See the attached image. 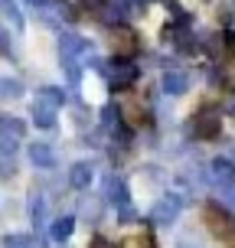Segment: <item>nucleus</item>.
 Returning <instances> with one entry per match:
<instances>
[{
  "label": "nucleus",
  "mask_w": 235,
  "mask_h": 248,
  "mask_svg": "<svg viewBox=\"0 0 235 248\" xmlns=\"http://www.w3.org/2000/svg\"><path fill=\"white\" fill-rule=\"evenodd\" d=\"M92 248H114V245H111V242H105V238H95V245H92Z\"/></svg>",
  "instance_id": "obj_21"
},
{
  "label": "nucleus",
  "mask_w": 235,
  "mask_h": 248,
  "mask_svg": "<svg viewBox=\"0 0 235 248\" xmlns=\"http://www.w3.org/2000/svg\"><path fill=\"white\" fill-rule=\"evenodd\" d=\"M23 121H16V118H0V134H7V137H23Z\"/></svg>",
  "instance_id": "obj_13"
},
{
  "label": "nucleus",
  "mask_w": 235,
  "mask_h": 248,
  "mask_svg": "<svg viewBox=\"0 0 235 248\" xmlns=\"http://www.w3.org/2000/svg\"><path fill=\"white\" fill-rule=\"evenodd\" d=\"M134 216H137V212L131 209V206H121V209H118V219H121V222H131Z\"/></svg>",
  "instance_id": "obj_19"
},
{
  "label": "nucleus",
  "mask_w": 235,
  "mask_h": 248,
  "mask_svg": "<svg viewBox=\"0 0 235 248\" xmlns=\"http://www.w3.org/2000/svg\"><path fill=\"white\" fill-rule=\"evenodd\" d=\"M3 248H43L39 245V238H33V235H7L3 238Z\"/></svg>",
  "instance_id": "obj_12"
},
{
  "label": "nucleus",
  "mask_w": 235,
  "mask_h": 248,
  "mask_svg": "<svg viewBox=\"0 0 235 248\" xmlns=\"http://www.w3.org/2000/svg\"><path fill=\"white\" fill-rule=\"evenodd\" d=\"M0 10L7 13V16H13V20H20V16H16V10H13V3H10V0H0Z\"/></svg>",
  "instance_id": "obj_20"
},
{
  "label": "nucleus",
  "mask_w": 235,
  "mask_h": 248,
  "mask_svg": "<svg viewBox=\"0 0 235 248\" xmlns=\"http://www.w3.org/2000/svg\"><path fill=\"white\" fill-rule=\"evenodd\" d=\"M43 101L52 105V108H59V105H62V92H59V88H46V92H43Z\"/></svg>",
  "instance_id": "obj_17"
},
{
  "label": "nucleus",
  "mask_w": 235,
  "mask_h": 248,
  "mask_svg": "<svg viewBox=\"0 0 235 248\" xmlns=\"http://www.w3.org/2000/svg\"><path fill=\"white\" fill-rule=\"evenodd\" d=\"M0 95H3V98H16V95H20V85H16V82H7V78H0Z\"/></svg>",
  "instance_id": "obj_16"
},
{
  "label": "nucleus",
  "mask_w": 235,
  "mask_h": 248,
  "mask_svg": "<svg viewBox=\"0 0 235 248\" xmlns=\"http://www.w3.org/2000/svg\"><path fill=\"white\" fill-rule=\"evenodd\" d=\"M33 124H36V127H52V124H56V108L39 98L36 105H33Z\"/></svg>",
  "instance_id": "obj_10"
},
{
  "label": "nucleus",
  "mask_w": 235,
  "mask_h": 248,
  "mask_svg": "<svg viewBox=\"0 0 235 248\" xmlns=\"http://www.w3.org/2000/svg\"><path fill=\"white\" fill-rule=\"evenodd\" d=\"M30 160L36 163L39 170H49V167H56V150L49 144H30Z\"/></svg>",
  "instance_id": "obj_7"
},
{
  "label": "nucleus",
  "mask_w": 235,
  "mask_h": 248,
  "mask_svg": "<svg viewBox=\"0 0 235 248\" xmlns=\"http://www.w3.org/2000/svg\"><path fill=\"white\" fill-rule=\"evenodd\" d=\"M186 199L180 196V193H167V196H160L157 202H154V209H150V222L154 225H173L176 216L183 212Z\"/></svg>",
  "instance_id": "obj_2"
},
{
  "label": "nucleus",
  "mask_w": 235,
  "mask_h": 248,
  "mask_svg": "<svg viewBox=\"0 0 235 248\" xmlns=\"http://www.w3.org/2000/svg\"><path fill=\"white\" fill-rule=\"evenodd\" d=\"M101 121H105V127H118V108L108 105V108L101 111Z\"/></svg>",
  "instance_id": "obj_18"
},
{
  "label": "nucleus",
  "mask_w": 235,
  "mask_h": 248,
  "mask_svg": "<svg viewBox=\"0 0 235 248\" xmlns=\"http://www.w3.org/2000/svg\"><path fill=\"white\" fill-rule=\"evenodd\" d=\"M16 137H7V134H0V157H13L16 154Z\"/></svg>",
  "instance_id": "obj_14"
},
{
  "label": "nucleus",
  "mask_w": 235,
  "mask_h": 248,
  "mask_svg": "<svg viewBox=\"0 0 235 248\" xmlns=\"http://www.w3.org/2000/svg\"><path fill=\"white\" fill-rule=\"evenodd\" d=\"M101 189H105V199H108V202H111V206H118V209H121V206H131V189H127V183H124L121 176H105V186H101Z\"/></svg>",
  "instance_id": "obj_4"
},
{
  "label": "nucleus",
  "mask_w": 235,
  "mask_h": 248,
  "mask_svg": "<svg viewBox=\"0 0 235 248\" xmlns=\"http://www.w3.org/2000/svg\"><path fill=\"white\" fill-rule=\"evenodd\" d=\"M105 78H108V85H111V88H127L137 78V69L131 65V62L118 59V62H111V65L105 69Z\"/></svg>",
  "instance_id": "obj_5"
},
{
  "label": "nucleus",
  "mask_w": 235,
  "mask_h": 248,
  "mask_svg": "<svg viewBox=\"0 0 235 248\" xmlns=\"http://www.w3.org/2000/svg\"><path fill=\"white\" fill-rule=\"evenodd\" d=\"M219 131H222V121H219L216 114H203V118H196V137L209 140V137H216Z\"/></svg>",
  "instance_id": "obj_8"
},
{
  "label": "nucleus",
  "mask_w": 235,
  "mask_h": 248,
  "mask_svg": "<svg viewBox=\"0 0 235 248\" xmlns=\"http://www.w3.org/2000/svg\"><path fill=\"white\" fill-rule=\"evenodd\" d=\"M206 219H209V229L222 238V242L235 245V222H232V216H229L222 206H209V209H206Z\"/></svg>",
  "instance_id": "obj_3"
},
{
  "label": "nucleus",
  "mask_w": 235,
  "mask_h": 248,
  "mask_svg": "<svg viewBox=\"0 0 235 248\" xmlns=\"http://www.w3.org/2000/svg\"><path fill=\"white\" fill-rule=\"evenodd\" d=\"M72 232H75V219H72V216H59V219L49 225V238H52V242H65Z\"/></svg>",
  "instance_id": "obj_9"
},
{
  "label": "nucleus",
  "mask_w": 235,
  "mask_h": 248,
  "mask_svg": "<svg viewBox=\"0 0 235 248\" xmlns=\"http://www.w3.org/2000/svg\"><path fill=\"white\" fill-rule=\"evenodd\" d=\"M209 183L222 193V199L235 202V163L229 157H216L209 163Z\"/></svg>",
  "instance_id": "obj_1"
},
{
  "label": "nucleus",
  "mask_w": 235,
  "mask_h": 248,
  "mask_svg": "<svg viewBox=\"0 0 235 248\" xmlns=\"http://www.w3.org/2000/svg\"><path fill=\"white\" fill-rule=\"evenodd\" d=\"M30 212H33V229H46V199L39 193L30 199Z\"/></svg>",
  "instance_id": "obj_11"
},
{
  "label": "nucleus",
  "mask_w": 235,
  "mask_h": 248,
  "mask_svg": "<svg viewBox=\"0 0 235 248\" xmlns=\"http://www.w3.org/2000/svg\"><path fill=\"white\" fill-rule=\"evenodd\" d=\"M92 176H95V167L88 160H78V163H72V170H69V183H72L75 189H85V186H92Z\"/></svg>",
  "instance_id": "obj_6"
},
{
  "label": "nucleus",
  "mask_w": 235,
  "mask_h": 248,
  "mask_svg": "<svg viewBox=\"0 0 235 248\" xmlns=\"http://www.w3.org/2000/svg\"><path fill=\"white\" fill-rule=\"evenodd\" d=\"M0 52H7V39H3V33H0Z\"/></svg>",
  "instance_id": "obj_22"
},
{
  "label": "nucleus",
  "mask_w": 235,
  "mask_h": 248,
  "mask_svg": "<svg viewBox=\"0 0 235 248\" xmlns=\"http://www.w3.org/2000/svg\"><path fill=\"white\" fill-rule=\"evenodd\" d=\"M163 88H167L170 95H176V92H183V88H186V78H183V75H167Z\"/></svg>",
  "instance_id": "obj_15"
}]
</instances>
